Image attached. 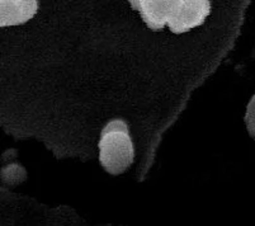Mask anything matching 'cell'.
<instances>
[{
    "label": "cell",
    "mask_w": 255,
    "mask_h": 226,
    "mask_svg": "<svg viewBox=\"0 0 255 226\" xmlns=\"http://www.w3.org/2000/svg\"><path fill=\"white\" fill-rule=\"evenodd\" d=\"M135 159V150L128 126L124 120H112L102 130L99 140V162L112 176L126 172Z\"/></svg>",
    "instance_id": "6da1fadb"
},
{
    "label": "cell",
    "mask_w": 255,
    "mask_h": 226,
    "mask_svg": "<svg viewBox=\"0 0 255 226\" xmlns=\"http://www.w3.org/2000/svg\"><path fill=\"white\" fill-rule=\"evenodd\" d=\"M211 11L208 0H171L168 24L170 31L180 34L202 24Z\"/></svg>",
    "instance_id": "7a4b0ae2"
},
{
    "label": "cell",
    "mask_w": 255,
    "mask_h": 226,
    "mask_svg": "<svg viewBox=\"0 0 255 226\" xmlns=\"http://www.w3.org/2000/svg\"><path fill=\"white\" fill-rule=\"evenodd\" d=\"M171 0H131L129 4L140 11L141 18L152 31H160L168 24Z\"/></svg>",
    "instance_id": "3957f363"
},
{
    "label": "cell",
    "mask_w": 255,
    "mask_h": 226,
    "mask_svg": "<svg viewBox=\"0 0 255 226\" xmlns=\"http://www.w3.org/2000/svg\"><path fill=\"white\" fill-rule=\"evenodd\" d=\"M0 9H1V11H0V15H1L0 24L8 27V25L20 24V23H24L31 19L38 9V3L34 0H28V1L1 0Z\"/></svg>",
    "instance_id": "277c9868"
},
{
    "label": "cell",
    "mask_w": 255,
    "mask_h": 226,
    "mask_svg": "<svg viewBox=\"0 0 255 226\" xmlns=\"http://www.w3.org/2000/svg\"><path fill=\"white\" fill-rule=\"evenodd\" d=\"M249 135H250V136H252V137H253V139H254V140H255V127H254V129H253V130H252V131H250V132H249Z\"/></svg>",
    "instance_id": "5b68a950"
}]
</instances>
